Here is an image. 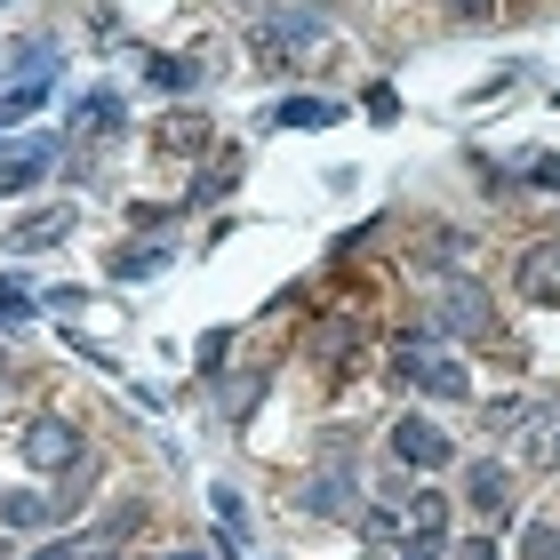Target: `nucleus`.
Returning <instances> with one entry per match:
<instances>
[{
	"instance_id": "7ed1b4c3",
	"label": "nucleus",
	"mask_w": 560,
	"mask_h": 560,
	"mask_svg": "<svg viewBox=\"0 0 560 560\" xmlns=\"http://www.w3.org/2000/svg\"><path fill=\"white\" fill-rule=\"evenodd\" d=\"M521 296H537V304L560 296V241H537V248L521 257Z\"/></svg>"
},
{
	"instance_id": "f3484780",
	"label": "nucleus",
	"mask_w": 560,
	"mask_h": 560,
	"mask_svg": "<svg viewBox=\"0 0 560 560\" xmlns=\"http://www.w3.org/2000/svg\"><path fill=\"white\" fill-rule=\"evenodd\" d=\"M161 144H168V152H185V161H200V152H209V129H200V120H168Z\"/></svg>"
},
{
	"instance_id": "0eeeda50",
	"label": "nucleus",
	"mask_w": 560,
	"mask_h": 560,
	"mask_svg": "<svg viewBox=\"0 0 560 560\" xmlns=\"http://www.w3.org/2000/svg\"><path fill=\"white\" fill-rule=\"evenodd\" d=\"M417 385H424V393H441V400H465V393H472V376H465V361H424V369H417Z\"/></svg>"
},
{
	"instance_id": "f257e3e1",
	"label": "nucleus",
	"mask_w": 560,
	"mask_h": 560,
	"mask_svg": "<svg viewBox=\"0 0 560 560\" xmlns=\"http://www.w3.org/2000/svg\"><path fill=\"white\" fill-rule=\"evenodd\" d=\"M448 456H456V448H448V432L432 424V417H400V424H393V465H409V472L432 465V472H441Z\"/></svg>"
},
{
	"instance_id": "9d476101",
	"label": "nucleus",
	"mask_w": 560,
	"mask_h": 560,
	"mask_svg": "<svg viewBox=\"0 0 560 560\" xmlns=\"http://www.w3.org/2000/svg\"><path fill=\"white\" fill-rule=\"evenodd\" d=\"M0 521H9V528H48V497L9 489V497H0Z\"/></svg>"
},
{
	"instance_id": "4468645a",
	"label": "nucleus",
	"mask_w": 560,
	"mask_h": 560,
	"mask_svg": "<svg viewBox=\"0 0 560 560\" xmlns=\"http://www.w3.org/2000/svg\"><path fill=\"white\" fill-rule=\"evenodd\" d=\"M465 497H472V513H497V504H504V497H513V480H504L497 465H480V472H472V489H465Z\"/></svg>"
},
{
	"instance_id": "423d86ee",
	"label": "nucleus",
	"mask_w": 560,
	"mask_h": 560,
	"mask_svg": "<svg viewBox=\"0 0 560 560\" xmlns=\"http://www.w3.org/2000/svg\"><path fill=\"white\" fill-rule=\"evenodd\" d=\"M65 224H72V209H33V217H16L9 248H48V241H65Z\"/></svg>"
},
{
	"instance_id": "2eb2a0df",
	"label": "nucleus",
	"mask_w": 560,
	"mask_h": 560,
	"mask_svg": "<svg viewBox=\"0 0 560 560\" xmlns=\"http://www.w3.org/2000/svg\"><path fill=\"white\" fill-rule=\"evenodd\" d=\"M144 72H152V89H192V81H200V65H192V57H152Z\"/></svg>"
},
{
	"instance_id": "6e6552de",
	"label": "nucleus",
	"mask_w": 560,
	"mask_h": 560,
	"mask_svg": "<svg viewBox=\"0 0 560 560\" xmlns=\"http://www.w3.org/2000/svg\"><path fill=\"white\" fill-rule=\"evenodd\" d=\"M161 265H176V248H161V241H144V248H120V257H113V272H120V280H152Z\"/></svg>"
},
{
	"instance_id": "5701e85b",
	"label": "nucleus",
	"mask_w": 560,
	"mask_h": 560,
	"mask_svg": "<svg viewBox=\"0 0 560 560\" xmlns=\"http://www.w3.org/2000/svg\"><path fill=\"white\" fill-rule=\"evenodd\" d=\"M456 9H465V16H480V9H489V0H456Z\"/></svg>"
},
{
	"instance_id": "b1692460",
	"label": "nucleus",
	"mask_w": 560,
	"mask_h": 560,
	"mask_svg": "<svg viewBox=\"0 0 560 560\" xmlns=\"http://www.w3.org/2000/svg\"><path fill=\"white\" fill-rule=\"evenodd\" d=\"M168 560H200V552H168Z\"/></svg>"
},
{
	"instance_id": "39448f33",
	"label": "nucleus",
	"mask_w": 560,
	"mask_h": 560,
	"mask_svg": "<svg viewBox=\"0 0 560 560\" xmlns=\"http://www.w3.org/2000/svg\"><path fill=\"white\" fill-rule=\"evenodd\" d=\"M441 304H448V320H456V328H489V320H497V313H489V296H480L472 280H456V272L441 280Z\"/></svg>"
},
{
	"instance_id": "9b49d317",
	"label": "nucleus",
	"mask_w": 560,
	"mask_h": 560,
	"mask_svg": "<svg viewBox=\"0 0 560 560\" xmlns=\"http://www.w3.org/2000/svg\"><path fill=\"white\" fill-rule=\"evenodd\" d=\"M272 120H280V129H328V120H337V105H320V96H289Z\"/></svg>"
},
{
	"instance_id": "393cba45",
	"label": "nucleus",
	"mask_w": 560,
	"mask_h": 560,
	"mask_svg": "<svg viewBox=\"0 0 560 560\" xmlns=\"http://www.w3.org/2000/svg\"><path fill=\"white\" fill-rule=\"evenodd\" d=\"M552 456H560V441H552Z\"/></svg>"
},
{
	"instance_id": "4be33fe9",
	"label": "nucleus",
	"mask_w": 560,
	"mask_h": 560,
	"mask_svg": "<svg viewBox=\"0 0 560 560\" xmlns=\"http://www.w3.org/2000/svg\"><path fill=\"white\" fill-rule=\"evenodd\" d=\"M456 560H497V537H465V545H456Z\"/></svg>"
},
{
	"instance_id": "ddd939ff",
	"label": "nucleus",
	"mask_w": 560,
	"mask_h": 560,
	"mask_svg": "<svg viewBox=\"0 0 560 560\" xmlns=\"http://www.w3.org/2000/svg\"><path fill=\"white\" fill-rule=\"evenodd\" d=\"M48 152H57V144H33V152H24V161H0V192H24V185H40Z\"/></svg>"
},
{
	"instance_id": "1a4fd4ad",
	"label": "nucleus",
	"mask_w": 560,
	"mask_h": 560,
	"mask_svg": "<svg viewBox=\"0 0 560 560\" xmlns=\"http://www.w3.org/2000/svg\"><path fill=\"white\" fill-rule=\"evenodd\" d=\"M233 185H241V152H217V161L192 176V200H217V192H233Z\"/></svg>"
},
{
	"instance_id": "20e7f679",
	"label": "nucleus",
	"mask_w": 560,
	"mask_h": 560,
	"mask_svg": "<svg viewBox=\"0 0 560 560\" xmlns=\"http://www.w3.org/2000/svg\"><path fill=\"white\" fill-rule=\"evenodd\" d=\"M48 89H57V72H24V81H9V89H0V129H9V120H24V113H40Z\"/></svg>"
},
{
	"instance_id": "dca6fc26",
	"label": "nucleus",
	"mask_w": 560,
	"mask_h": 560,
	"mask_svg": "<svg viewBox=\"0 0 560 560\" xmlns=\"http://www.w3.org/2000/svg\"><path fill=\"white\" fill-rule=\"evenodd\" d=\"M448 528V497H417L409 504V537H441Z\"/></svg>"
},
{
	"instance_id": "6ab92c4d",
	"label": "nucleus",
	"mask_w": 560,
	"mask_h": 560,
	"mask_svg": "<svg viewBox=\"0 0 560 560\" xmlns=\"http://www.w3.org/2000/svg\"><path fill=\"white\" fill-rule=\"evenodd\" d=\"M521 560H560V528H528V537H521Z\"/></svg>"
},
{
	"instance_id": "aec40b11",
	"label": "nucleus",
	"mask_w": 560,
	"mask_h": 560,
	"mask_svg": "<svg viewBox=\"0 0 560 560\" xmlns=\"http://www.w3.org/2000/svg\"><path fill=\"white\" fill-rule=\"evenodd\" d=\"M528 176H537L545 192H560V152H537V161H528Z\"/></svg>"
},
{
	"instance_id": "a211bd4d",
	"label": "nucleus",
	"mask_w": 560,
	"mask_h": 560,
	"mask_svg": "<svg viewBox=\"0 0 560 560\" xmlns=\"http://www.w3.org/2000/svg\"><path fill=\"white\" fill-rule=\"evenodd\" d=\"M33 560H113V537H89V545H48Z\"/></svg>"
},
{
	"instance_id": "f03ea898",
	"label": "nucleus",
	"mask_w": 560,
	"mask_h": 560,
	"mask_svg": "<svg viewBox=\"0 0 560 560\" xmlns=\"http://www.w3.org/2000/svg\"><path fill=\"white\" fill-rule=\"evenodd\" d=\"M24 456H33L40 472H72V465H81V456H72V424L65 417H40L33 432H24Z\"/></svg>"
},
{
	"instance_id": "f8f14e48",
	"label": "nucleus",
	"mask_w": 560,
	"mask_h": 560,
	"mask_svg": "<svg viewBox=\"0 0 560 560\" xmlns=\"http://www.w3.org/2000/svg\"><path fill=\"white\" fill-rule=\"evenodd\" d=\"M304 513H352V480H345V472L313 480V489H304Z\"/></svg>"
},
{
	"instance_id": "412c9836",
	"label": "nucleus",
	"mask_w": 560,
	"mask_h": 560,
	"mask_svg": "<svg viewBox=\"0 0 560 560\" xmlns=\"http://www.w3.org/2000/svg\"><path fill=\"white\" fill-rule=\"evenodd\" d=\"M0 313H33V296H24L16 280H0Z\"/></svg>"
}]
</instances>
